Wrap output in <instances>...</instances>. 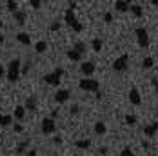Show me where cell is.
Instances as JSON below:
<instances>
[{"mask_svg":"<svg viewBox=\"0 0 158 156\" xmlns=\"http://www.w3.org/2000/svg\"><path fill=\"white\" fill-rule=\"evenodd\" d=\"M77 113H78V105H73L71 107V114H77Z\"/></svg>","mask_w":158,"mask_h":156,"instance_id":"obj_36","label":"cell"},{"mask_svg":"<svg viewBox=\"0 0 158 156\" xmlns=\"http://www.w3.org/2000/svg\"><path fill=\"white\" fill-rule=\"evenodd\" d=\"M149 156H156V154H149Z\"/></svg>","mask_w":158,"mask_h":156,"instance_id":"obj_47","label":"cell"},{"mask_svg":"<svg viewBox=\"0 0 158 156\" xmlns=\"http://www.w3.org/2000/svg\"><path fill=\"white\" fill-rule=\"evenodd\" d=\"M2 27H4V22H2V20H0V29H2Z\"/></svg>","mask_w":158,"mask_h":156,"instance_id":"obj_44","label":"cell"},{"mask_svg":"<svg viewBox=\"0 0 158 156\" xmlns=\"http://www.w3.org/2000/svg\"><path fill=\"white\" fill-rule=\"evenodd\" d=\"M80 71L85 75V78H89L93 73H95V64L93 62H84L82 65H80Z\"/></svg>","mask_w":158,"mask_h":156,"instance_id":"obj_10","label":"cell"},{"mask_svg":"<svg viewBox=\"0 0 158 156\" xmlns=\"http://www.w3.org/2000/svg\"><path fill=\"white\" fill-rule=\"evenodd\" d=\"M78 85L82 91H87V93H98V89H100V82L95 78H82Z\"/></svg>","mask_w":158,"mask_h":156,"instance_id":"obj_3","label":"cell"},{"mask_svg":"<svg viewBox=\"0 0 158 156\" xmlns=\"http://www.w3.org/2000/svg\"><path fill=\"white\" fill-rule=\"evenodd\" d=\"M127 67H129V55L124 53V55H120L114 62H113V69L116 71V73H122V71H126Z\"/></svg>","mask_w":158,"mask_h":156,"instance_id":"obj_5","label":"cell"},{"mask_svg":"<svg viewBox=\"0 0 158 156\" xmlns=\"http://www.w3.org/2000/svg\"><path fill=\"white\" fill-rule=\"evenodd\" d=\"M98 153H100V154H106V153H107V147H100Z\"/></svg>","mask_w":158,"mask_h":156,"instance_id":"obj_39","label":"cell"},{"mask_svg":"<svg viewBox=\"0 0 158 156\" xmlns=\"http://www.w3.org/2000/svg\"><path fill=\"white\" fill-rule=\"evenodd\" d=\"M64 20H65V24H67L75 33H82L84 31V26L78 22V18H77V15H75L73 9H69V7L65 9V13H64Z\"/></svg>","mask_w":158,"mask_h":156,"instance_id":"obj_2","label":"cell"},{"mask_svg":"<svg viewBox=\"0 0 158 156\" xmlns=\"http://www.w3.org/2000/svg\"><path fill=\"white\" fill-rule=\"evenodd\" d=\"M129 102H131L133 105H140V104H142L140 91H138L136 87H131V91H129Z\"/></svg>","mask_w":158,"mask_h":156,"instance_id":"obj_9","label":"cell"},{"mask_svg":"<svg viewBox=\"0 0 158 156\" xmlns=\"http://www.w3.org/2000/svg\"><path fill=\"white\" fill-rule=\"evenodd\" d=\"M58 29H60V22H58V20H55V22H51V26H49V31H58Z\"/></svg>","mask_w":158,"mask_h":156,"instance_id":"obj_29","label":"cell"},{"mask_svg":"<svg viewBox=\"0 0 158 156\" xmlns=\"http://www.w3.org/2000/svg\"><path fill=\"white\" fill-rule=\"evenodd\" d=\"M142 147H143V149H147V147H149V142H147V140H142Z\"/></svg>","mask_w":158,"mask_h":156,"instance_id":"obj_41","label":"cell"},{"mask_svg":"<svg viewBox=\"0 0 158 156\" xmlns=\"http://www.w3.org/2000/svg\"><path fill=\"white\" fill-rule=\"evenodd\" d=\"M156 118H158V111H156Z\"/></svg>","mask_w":158,"mask_h":156,"instance_id":"obj_46","label":"cell"},{"mask_svg":"<svg viewBox=\"0 0 158 156\" xmlns=\"http://www.w3.org/2000/svg\"><path fill=\"white\" fill-rule=\"evenodd\" d=\"M69 96H71V91H69V89H58V91L55 93V102L64 104V102L69 100Z\"/></svg>","mask_w":158,"mask_h":156,"instance_id":"obj_8","label":"cell"},{"mask_svg":"<svg viewBox=\"0 0 158 156\" xmlns=\"http://www.w3.org/2000/svg\"><path fill=\"white\" fill-rule=\"evenodd\" d=\"M27 156H36V151H35V149H31V151L27 153Z\"/></svg>","mask_w":158,"mask_h":156,"instance_id":"obj_42","label":"cell"},{"mask_svg":"<svg viewBox=\"0 0 158 156\" xmlns=\"http://www.w3.org/2000/svg\"><path fill=\"white\" fill-rule=\"evenodd\" d=\"M15 38L22 44V46H31V36H29L27 33H16Z\"/></svg>","mask_w":158,"mask_h":156,"instance_id":"obj_13","label":"cell"},{"mask_svg":"<svg viewBox=\"0 0 158 156\" xmlns=\"http://www.w3.org/2000/svg\"><path fill=\"white\" fill-rule=\"evenodd\" d=\"M40 129H42L44 134H53V133L56 131L55 120H53V118H44V120H42V125H40Z\"/></svg>","mask_w":158,"mask_h":156,"instance_id":"obj_7","label":"cell"},{"mask_svg":"<svg viewBox=\"0 0 158 156\" xmlns=\"http://www.w3.org/2000/svg\"><path fill=\"white\" fill-rule=\"evenodd\" d=\"M67 58H69L71 62H80V60H82V55L77 53L75 49H69V51H67Z\"/></svg>","mask_w":158,"mask_h":156,"instance_id":"obj_18","label":"cell"},{"mask_svg":"<svg viewBox=\"0 0 158 156\" xmlns=\"http://www.w3.org/2000/svg\"><path fill=\"white\" fill-rule=\"evenodd\" d=\"M6 7H7V11H11V13H16V11H18V2L7 0V2H6Z\"/></svg>","mask_w":158,"mask_h":156,"instance_id":"obj_24","label":"cell"},{"mask_svg":"<svg viewBox=\"0 0 158 156\" xmlns=\"http://www.w3.org/2000/svg\"><path fill=\"white\" fill-rule=\"evenodd\" d=\"M29 147V140H26V142H22V143H18V147H16V154H22L26 149Z\"/></svg>","mask_w":158,"mask_h":156,"instance_id":"obj_26","label":"cell"},{"mask_svg":"<svg viewBox=\"0 0 158 156\" xmlns=\"http://www.w3.org/2000/svg\"><path fill=\"white\" fill-rule=\"evenodd\" d=\"M120 156H135V153L131 151V147H124V149H122V154H120Z\"/></svg>","mask_w":158,"mask_h":156,"instance_id":"obj_31","label":"cell"},{"mask_svg":"<svg viewBox=\"0 0 158 156\" xmlns=\"http://www.w3.org/2000/svg\"><path fill=\"white\" fill-rule=\"evenodd\" d=\"M4 76H6V67H4V65L0 64V80H2Z\"/></svg>","mask_w":158,"mask_h":156,"instance_id":"obj_33","label":"cell"},{"mask_svg":"<svg viewBox=\"0 0 158 156\" xmlns=\"http://www.w3.org/2000/svg\"><path fill=\"white\" fill-rule=\"evenodd\" d=\"M22 131H24L22 125H15V133H22Z\"/></svg>","mask_w":158,"mask_h":156,"instance_id":"obj_37","label":"cell"},{"mask_svg":"<svg viewBox=\"0 0 158 156\" xmlns=\"http://www.w3.org/2000/svg\"><path fill=\"white\" fill-rule=\"evenodd\" d=\"M75 147H77V149H89V147H91V140H87V138L77 140L75 142Z\"/></svg>","mask_w":158,"mask_h":156,"instance_id":"obj_17","label":"cell"},{"mask_svg":"<svg viewBox=\"0 0 158 156\" xmlns=\"http://www.w3.org/2000/svg\"><path fill=\"white\" fill-rule=\"evenodd\" d=\"M29 6H31L33 9H40L42 7V2L40 0H29Z\"/></svg>","mask_w":158,"mask_h":156,"instance_id":"obj_30","label":"cell"},{"mask_svg":"<svg viewBox=\"0 0 158 156\" xmlns=\"http://www.w3.org/2000/svg\"><path fill=\"white\" fill-rule=\"evenodd\" d=\"M153 65H155V60H153L151 56H145V58L142 60V67L143 69H151Z\"/></svg>","mask_w":158,"mask_h":156,"instance_id":"obj_25","label":"cell"},{"mask_svg":"<svg viewBox=\"0 0 158 156\" xmlns=\"http://www.w3.org/2000/svg\"><path fill=\"white\" fill-rule=\"evenodd\" d=\"M95 133L98 134V136L106 134V133H107V125L104 124V122H96L95 124Z\"/></svg>","mask_w":158,"mask_h":156,"instance_id":"obj_15","label":"cell"},{"mask_svg":"<svg viewBox=\"0 0 158 156\" xmlns=\"http://www.w3.org/2000/svg\"><path fill=\"white\" fill-rule=\"evenodd\" d=\"M73 49H75L77 53H80V55H82V53H85V44H84V42H75Z\"/></svg>","mask_w":158,"mask_h":156,"instance_id":"obj_27","label":"cell"},{"mask_svg":"<svg viewBox=\"0 0 158 156\" xmlns=\"http://www.w3.org/2000/svg\"><path fill=\"white\" fill-rule=\"evenodd\" d=\"M126 124L127 125H135L136 124V116H133V114H126Z\"/></svg>","mask_w":158,"mask_h":156,"instance_id":"obj_28","label":"cell"},{"mask_svg":"<svg viewBox=\"0 0 158 156\" xmlns=\"http://www.w3.org/2000/svg\"><path fill=\"white\" fill-rule=\"evenodd\" d=\"M35 51H36V53H46V51H48V42H46V40L36 42V44H35Z\"/></svg>","mask_w":158,"mask_h":156,"instance_id":"obj_20","label":"cell"},{"mask_svg":"<svg viewBox=\"0 0 158 156\" xmlns=\"http://www.w3.org/2000/svg\"><path fill=\"white\" fill-rule=\"evenodd\" d=\"M69 9L75 11V9H77V2H69Z\"/></svg>","mask_w":158,"mask_h":156,"instance_id":"obj_38","label":"cell"},{"mask_svg":"<svg viewBox=\"0 0 158 156\" xmlns=\"http://www.w3.org/2000/svg\"><path fill=\"white\" fill-rule=\"evenodd\" d=\"M136 42H138V46L142 47V49H145V47L149 46V33H147V29L145 27H136Z\"/></svg>","mask_w":158,"mask_h":156,"instance_id":"obj_6","label":"cell"},{"mask_svg":"<svg viewBox=\"0 0 158 156\" xmlns=\"http://www.w3.org/2000/svg\"><path fill=\"white\" fill-rule=\"evenodd\" d=\"M26 111H35L36 109V100H35V96H29L27 100H26Z\"/></svg>","mask_w":158,"mask_h":156,"instance_id":"obj_19","label":"cell"},{"mask_svg":"<svg viewBox=\"0 0 158 156\" xmlns=\"http://www.w3.org/2000/svg\"><path fill=\"white\" fill-rule=\"evenodd\" d=\"M91 47H93V51H95V53H100V51H102V38H93Z\"/></svg>","mask_w":158,"mask_h":156,"instance_id":"obj_23","label":"cell"},{"mask_svg":"<svg viewBox=\"0 0 158 156\" xmlns=\"http://www.w3.org/2000/svg\"><path fill=\"white\" fill-rule=\"evenodd\" d=\"M20 69H22V62L18 58H13L11 62L7 64V71H6V76L9 82H18V76H20Z\"/></svg>","mask_w":158,"mask_h":156,"instance_id":"obj_1","label":"cell"},{"mask_svg":"<svg viewBox=\"0 0 158 156\" xmlns=\"http://www.w3.org/2000/svg\"><path fill=\"white\" fill-rule=\"evenodd\" d=\"M56 116H58V111H53V113H51V116H49V118H53V120H55V118H56Z\"/></svg>","mask_w":158,"mask_h":156,"instance_id":"obj_40","label":"cell"},{"mask_svg":"<svg viewBox=\"0 0 158 156\" xmlns=\"http://www.w3.org/2000/svg\"><path fill=\"white\" fill-rule=\"evenodd\" d=\"M151 4H153V6H156V7H158V0H153Z\"/></svg>","mask_w":158,"mask_h":156,"instance_id":"obj_43","label":"cell"},{"mask_svg":"<svg viewBox=\"0 0 158 156\" xmlns=\"http://www.w3.org/2000/svg\"><path fill=\"white\" fill-rule=\"evenodd\" d=\"M13 116H15L16 120L22 122V120L26 118V107H24V105H16L15 107V114H13Z\"/></svg>","mask_w":158,"mask_h":156,"instance_id":"obj_14","label":"cell"},{"mask_svg":"<svg viewBox=\"0 0 158 156\" xmlns=\"http://www.w3.org/2000/svg\"><path fill=\"white\" fill-rule=\"evenodd\" d=\"M64 76V69L62 67H56L53 73H48V75H44V82L48 84V85H58L60 84V80Z\"/></svg>","mask_w":158,"mask_h":156,"instance_id":"obj_4","label":"cell"},{"mask_svg":"<svg viewBox=\"0 0 158 156\" xmlns=\"http://www.w3.org/2000/svg\"><path fill=\"white\" fill-rule=\"evenodd\" d=\"M151 84H153V87L158 91V78H151Z\"/></svg>","mask_w":158,"mask_h":156,"instance_id":"obj_34","label":"cell"},{"mask_svg":"<svg viewBox=\"0 0 158 156\" xmlns=\"http://www.w3.org/2000/svg\"><path fill=\"white\" fill-rule=\"evenodd\" d=\"M53 143H56V145H60V143H62V138H60V136H55V138H53Z\"/></svg>","mask_w":158,"mask_h":156,"instance_id":"obj_35","label":"cell"},{"mask_svg":"<svg viewBox=\"0 0 158 156\" xmlns=\"http://www.w3.org/2000/svg\"><path fill=\"white\" fill-rule=\"evenodd\" d=\"M129 9L133 11V15H135V16H138V18H142L143 11H142V7H140L138 4H131V7H129Z\"/></svg>","mask_w":158,"mask_h":156,"instance_id":"obj_21","label":"cell"},{"mask_svg":"<svg viewBox=\"0 0 158 156\" xmlns=\"http://www.w3.org/2000/svg\"><path fill=\"white\" fill-rule=\"evenodd\" d=\"M129 7H131V4L126 2V0H116L114 2V9L118 13H126V11H129Z\"/></svg>","mask_w":158,"mask_h":156,"instance_id":"obj_12","label":"cell"},{"mask_svg":"<svg viewBox=\"0 0 158 156\" xmlns=\"http://www.w3.org/2000/svg\"><path fill=\"white\" fill-rule=\"evenodd\" d=\"M11 124H13L11 114H0V125H11Z\"/></svg>","mask_w":158,"mask_h":156,"instance_id":"obj_22","label":"cell"},{"mask_svg":"<svg viewBox=\"0 0 158 156\" xmlns=\"http://www.w3.org/2000/svg\"><path fill=\"white\" fill-rule=\"evenodd\" d=\"M104 20H106V24H111V22H113V13L107 11V13L104 15Z\"/></svg>","mask_w":158,"mask_h":156,"instance_id":"obj_32","label":"cell"},{"mask_svg":"<svg viewBox=\"0 0 158 156\" xmlns=\"http://www.w3.org/2000/svg\"><path fill=\"white\" fill-rule=\"evenodd\" d=\"M13 16H15V22L18 26H24V24H26V13H24V11L18 9L16 13H13Z\"/></svg>","mask_w":158,"mask_h":156,"instance_id":"obj_16","label":"cell"},{"mask_svg":"<svg viewBox=\"0 0 158 156\" xmlns=\"http://www.w3.org/2000/svg\"><path fill=\"white\" fill-rule=\"evenodd\" d=\"M156 131H158V122H153V124H149V125L143 127V134L149 136V138H153V136L156 134Z\"/></svg>","mask_w":158,"mask_h":156,"instance_id":"obj_11","label":"cell"},{"mask_svg":"<svg viewBox=\"0 0 158 156\" xmlns=\"http://www.w3.org/2000/svg\"><path fill=\"white\" fill-rule=\"evenodd\" d=\"M0 142H2V134H0Z\"/></svg>","mask_w":158,"mask_h":156,"instance_id":"obj_45","label":"cell"}]
</instances>
